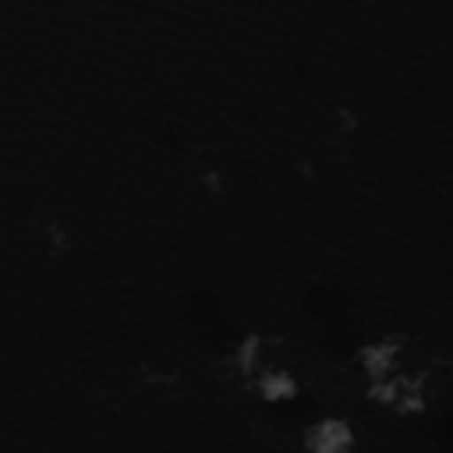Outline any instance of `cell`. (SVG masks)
I'll use <instances>...</instances> for the list:
<instances>
[{"label": "cell", "instance_id": "277c9868", "mask_svg": "<svg viewBox=\"0 0 453 453\" xmlns=\"http://www.w3.org/2000/svg\"><path fill=\"white\" fill-rule=\"evenodd\" d=\"M255 386H258V393L265 400H287L297 389V382H294V375L287 368H269V365H262L255 372Z\"/></svg>", "mask_w": 453, "mask_h": 453}, {"label": "cell", "instance_id": "3957f363", "mask_svg": "<svg viewBox=\"0 0 453 453\" xmlns=\"http://www.w3.org/2000/svg\"><path fill=\"white\" fill-rule=\"evenodd\" d=\"M361 368L368 375V382H379L393 372H400V343L396 340H375L361 350Z\"/></svg>", "mask_w": 453, "mask_h": 453}, {"label": "cell", "instance_id": "7a4b0ae2", "mask_svg": "<svg viewBox=\"0 0 453 453\" xmlns=\"http://www.w3.org/2000/svg\"><path fill=\"white\" fill-rule=\"evenodd\" d=\"M308 449L311 453H350L354 432L343 418H322L308 428Z\"/></svg>", "mask_w": 453, "mask_h": 453}, {"label": "cell", "instance_id": "6da1fadb", "mask_svg": "<svg viewBox=\"0 0 453 453\" xmlns=\"http://www.w3.org/2000/svg\"><path fill=\"white\" fill-rule=\"evenodd\" d=\"M372 396L400 414H411V411L425 407V379L411 375V372H393V375L372 382Z\"/></svg>", "mask_w": 453, "mask_h": 453}]
</instances>
